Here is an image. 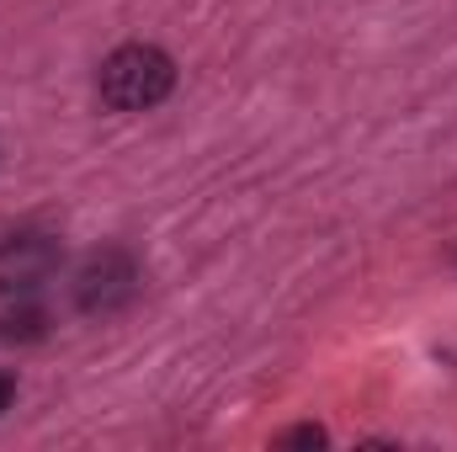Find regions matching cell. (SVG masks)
Here are the masks:
<instances>
[{"label": "cell", "mask_w": 457, "mask_h": 452, "mask_svg": "<svg viewBox=\"0 0 457 452\" xmlns=\"http://www.w3.org/2000/svg\"><path fill=\"white\" fill-rule=\"evenodd\" d=\"M43 336H48V309L37 304V293H21V298L0 304V340L5 346H32Z\"/></svg>", "instance_id": "4"}, {"label": "cell", "mask_w": 457, "mask_h": 452, "mask_svg": "<svg viewBox=\"0 0 457 452\" xmlns=\"http://www.w3.org/2000/svg\"><path fill=\"white\" fill-rule=\"evenodd\" d=\"M64 250L54 234L43 229H16L0 239V298H21V293H37L54 272H59Z\"/></svg>", "instance_id": "3"}, {"label": "cell", "mask_w": 457, "mask_h": 452, "mask_svg": "<svg viewBox=\"0 0 457 452\" xmlns=\"http://www.w3.org/2000/svg\"><path fill=\"white\" fill-rule=\"evenodd\" d=\"M282 448H325V431H320V426H298V431H282Z\"/></svg>", "instance_id": "5"}, {"label": "cell", "mask_w": 457, "mask_h": 452, "mask_svg": "<svg viewBox=\"0 0 457 452\" xmlns=\"http://www.w3.org/2000/svg\"><path fill=\"white\" fill-rule=\"evenodd\" d=\"M176 86V64L165 48L154 43H122L102 59V75H96V91L112 113H149L170 96Z\"/></svg>", "instance_id": "1"}, {"label": "cell", "mask_w": 457, "mask_h": 452, "mask_svg": "<svg viewBox=\"0 0 457 452\" xmlns=\"http://www.w3.org/2000/svg\"><path fill=\"white\" fill-rule=\"evenodd\" d=\"M133 293H138V261L128 250H117V245L86 255V266L75 272V304H80V314H117V309L133 304Z\"/></svg>", "instance_id": "2"}, {"label": "cell", "mask_w": 457, "mask_h": 452, "mask_svg": "<svg viewBox=\"0 0 457 452\" xmlns=\"http://www.w3.org/2000/svg\"><path fill=\"white\" fill-rule=\"evenodd\" d=\"M11 399H16V378L0 372V410H11Z\"/></svg>", "instance_id": "6"}]
</instances>
